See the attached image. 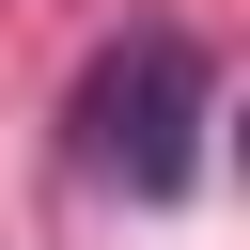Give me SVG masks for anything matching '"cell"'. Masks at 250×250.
Returning <instances> with one entry per match:
<instances>
[{"instance_id": "6da1fadb", "label": "cell", "mask_w": 250, "mask_h": 250, "mask_svg": "<svg viewBox=\"0 0 250 250\" xmlns=\"http://www.w3.org/2000/svg\"><path fill=\"white\" fill-rule=\"evenodd\" d=\"M203 109H219V62H203V31H172V16H125V31L78 62V109H62V141H78V172H94V188H125V203H188V172H203Z\"/></svg>"}]
</instances>
